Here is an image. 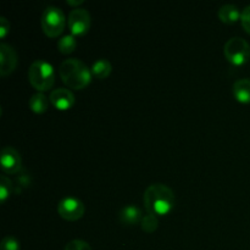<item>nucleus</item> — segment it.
I'll return each mask as SVG.
<instances>
[{
	"label": "nucleus",
	"instance_id": "12",
	"mask_svg": "<svg viewBox=\"0 0 250 250\" xmlns=\"http://www.w3.org/2000/svg\"><path fill=\"white\" fill-rule=\"evenodd\" d=\"M233 95L238 102L248 104L250 103V80L249 78H241L236 81L233 84Z\"/></svg>",
	"mask_w": 250,
	"mask_h": 250
},
{
	"label": "nucleus",
	"instance_id": "21",
	"mask_svg": "<svg viewBox=\"0 0 250 250\" xmlns=\"http://www.w3.org/2000/svg\"><path fill=\"white\" fill-rule=\"evenodd\" d=\"M241 22H242V26H243V28L246 29L247 33L250 34V5L244 7V10L242 11Z\"/></svg>",
	"mask_w": 250,
	"mask_h": 250
},
{
	"label": "nucleus",
	"instance_id": "16",
	"mask_svg": "<svg viewBox=\"0 0 250 250\" xmlns=\"http://www.w3.org/2000/svg\"><path fill=\"white\" fill-rule=\"evenodd\" d=\"M76 46H77V41L73 34H66V36L61 37L58 42V49L62 54L72 53L75 51Z\"/></svg>",
	"mask_w": 250,
	"mask_h": 250
},
{
	"label": "nucleus",
	"instance_id": "17",
	"mask_svg": "<svg viewBox=\"0 0 250 250\" xmlns=\"http://www.w3.org/2000/svg\"><path fill=\"white\" fill-rule=\"evenodd\" d=\"M12 192V182L6 176H1L0 178V200L5 202L10 197Z\"/></svg>",
	"mask_w": 250,
	"mask_h": 250
},
{
	"label": "nucleus",
	"instance_id": "10",
	"mask_svg": "<svg viewBox=\"0 0 250 250\" xmlns=\"http://www.w3.org/2000/svg\"><path fill=\"white\" fill-rule=\"evenodd\" d=\"M49 99L59 110H68L75 104V95L68 88H56L50 93Z\"/></svg>",
	"mask_w": 250,
	"mask_h": 250
},
{
	"label": "nucleus",
	"instance_id": "1",
	"mask_svg": "<svg viewBox=\"0 0 250 250\" xmlns=\"http://www.w3.org/2000/svg\"><path fill=\"white\" fill-rule=\"evenodd\" d=\"M143 200L148 214L158 217L167 215L173 209L176 198L168 186L163 183H154L146 189Z\"/></svg>",
	"mask_w": 250,
	"mask_h": 250
},
{
	"label": "nucleus",
	"instance_id": "5",
	"mask_svg": "<svg viewBox=\"0 0 250 250\" xmlns=\"http://www.w3.org/2000/svg\"><path fill=\"white\" fill-rule=\"evenodd\" d=\"M224 53L232 65L241 66L249 61L250 45L246 39L241 37H233L226 42L224 46Z\"/></svg>",
	"mask_w": 250,
	"mask_h": 250
},
{
	"label": "nucleus",
	"instance_id": "3",
	"mask_svg": "<svg viewBox=\"0 0 250 250\" xmlns=\"http://www.w3.org/2000/svg\"><path fill=\"white\" fill-rule=\"evenodd\" d=\"M28 80L38 92H46L55 83V71L53 65L43 59H38L29 66Z\"/></svg>",
	"mask_w": 250,
	"mask_h": 250
},
{
	"label": "nucleus",
	"instance_id": "9",
	"mask_svg": "<svg viewBox=\"0 0 250 250\" xmlns=\"http://www.w3.org/2000/svg\"><path fill=\"white\" fill-rule=\"evenodd\" d=\"M19 58L17 53L11 45L6 43L0 44V75L7 76L16 68Z\"/></svg>",
	"mask_w": 250,
	"mask_h": 250
},
{
	"label": "nucleus",
	"instance_id": "6",
	"mask_svg": "<svg viewBox=\"0 0 250 250\" xmlns=\"http://www.w3.org/2000/svg\"><path fill=\"white\" fill-rule=\"evenodd\" d=\"M85 208L82 200L75 197H65L59 202L58 212L62 219L68 221L80 220L84 215Z\"/></svg>",
	"mask_w": 250,
	"mask_h": 250
},
{
	"label": "nucleus",
	"instance_id": "18",
	"mask_svg": "<svg viewBox=\"0 0 250 250\" xmlns=\"http://www.w3.org/2000/svg\"><path fill=\"white\" fill-rule=\"evenodd\" d=\"M141 224H142V229H143L144 231L151 233V232H154L156 229H158V217L154 216V215L151 214H148L146 215V216H143Z\"/></svg>",
	"mask_w": 250,
	"mask_h": 250
},
{
	"label": "nucleus",
	"instance_id": "13",
	"mask_svg": "<svg viewBox=\"0 0 250 250\" xmlns=\"http://www.w3.org/2000/svg\"><path fill=\"white\" fill-rule=\"evenodd\" d=\"M242 12L233 4H225L219 10V19L225 23H234L241 20Z\"/></svg>",
	"mask_w": 250,
	"mask_h": 250
},
{
	"label": "nucleus",
	"instance_id": "20",
	"mask_svg": "<svg viewBox=\"0 0 250 250\" xmlns=\"http://www.w3.org/2000/svg\"><path fill=\"white\" fill-rule=\"evenodd\" d=\"M65 250H92V247L82 239H73L66 244Z\"/></svg>",
	"mask_w": 250,
	"mask_h": 250
},
{
	"label": "nucleus",
	"instance_id": "2",
	"mask_svg": "<svg viewBox=\"0 0 250 250\" xmlns=\"http://www.w3.org/2000/svg\"><path fill=\"white\" fill-rule=\"evenodd\" d=\"M59 75L68 88L83 89L90 83L93 73L83 61L71 58L61 62L59 67Z\"/></svg>",
	"mask_w": 250,
	"mask_h": 250
},
{
	"label": "nucleus",
	"instance_id": "15",
	"mask_svg": "<svg viewBox=\"0 0 250 250\" xmlns=\"http://www.w3.org/2000/svg\"><path fill=\"white\" fill-rule=\"evenodd\" d=\"M90 70H92V73L95 77L103 80V78H106L111 73L112 66L111 62L106 59H98L97 61H94Z\"/></svg>",
	"mask_w": 250,
	"mask_h": 250
},
{
	"label": "nucleus",
	"instance_id": "19",
	"mask_svg": "<svg viewBox=\"0 0 250 250\" xmlns=\"http://www.w3.org/2000/svg\"><path fill=\"white\" fill-rule=\"evenodd\" d=\"M0 250H21V246L15 237L6 236L0 243Z\"/></svg>",
	"mask_w": 250,
	"mask_h": 250
},
{
	"label": "nucleus",
	"instance_id": "8",
	"mask_svg": "<svg viewBox=\"0 0 250 250\" xmlns=\"http://www.w3.org/2000/svg\"><path fill=\"white\" fill-rule=\"evenodd\" d=\"M0 165L4 172L16 173L20 171L22 165V159L19 151L12 146H4L1 150V155H0Z\"/></svg>",
	"mask_w": 250,
	"mask_h": 250
},
{
	"label": "nucleus",
	"instance_id": "23",
	"mask_svg": "<svg viewBox=\"0 0 250 250\" xmlns=\"http://www.w3.org/2000/svg\"><path fill=\"white\" fill-rule=\"evenodd\" d=\"M82 2H83V0H78V1L77 0H73V1L72 0H67V4H70V5H80V4H82Z\"/></svg>",
	"mask_w": 250,
	"mask_h": 250
},
{
	"label": "nucleus",
	"instance_id": "11",
	"mask_svg": "<svg viewBox=\"0 0 250 250\" xmlns=\"http://www.w3.org/2000/svg\"><path fill=\"white\" fill-rule=\"evenodd\" d=\"M120 221L124 225H128V226H133V225L139 224L142 222L143 215H142L141 209L133 204L126 205L121 209L119 214Z\"/></svg>",
	"mask_w": 250,
	"mask_h": 250
},
{
	"label": "nucleus",
	"instance_id": "22",
	"mask_svg": "<svg viewBox=\"0 0 250 250\" xmlns=\"http://www.w3.org/2000/svg\"><path fill=\"white\" fill-rule=\"evenodd\" d=\"M10 32V22L7 21L6 17H0V37L5 38L6 34Z\"/></svg>",
	"mask_w": 250,
	"mask_h": 250
},
{
	"label": "nucleus",
	"instance_id": "7",
	"mask_svg": "<svg viewBox=\"0 0 250 250\" xmlns=\"http://www.w3.org/2000/svg\"><path fill=\"white\" fill-rule=\"evenodd\" d=\"M90 14L88 10L78 7L68 14V28L73 36H83L90 28Z\"/></svg>",
	"mask_w": 250,
	"mask_h": 250
},
{
	"label": "nucleus",
	"instance_id": "4",
	"mask_svg": "<svg viewBox=\"0 0 250 250\" xmlns=\"http://www.w3.org/2000/svg\"><path fill=\"white\" fill-rule=\"evenodd\" d=\"M42 28L50 38L60 36L66 24V17L62 10L56 6H48L42 15Z\"/></svg>",
	"mask_w": 250,
	"mask_h": 250
},
{
	"label": "nucleus",
	"instance_id": "14",
	"mask_svg": "<svg viewBox=\"0 0 250 250\" xmlns=\"http://www.w3.org/2000/svg\"><path fill=\"white\" fill-rule=\"evenodd\" d=\"M49 100L50 99H49L44 93H36V94H33L29 98V109H31L32 111L37 112V114H43V112H45L46 110H48Z\"/></svg>",
	"mask_w": 250,
	"mask_h": 250
}]
</instances>
